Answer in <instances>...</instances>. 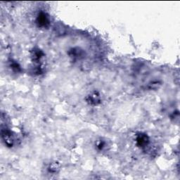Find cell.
<instances>
[{"mask_svg": "<svg viewBox=\"0 0 180 180\" xmlns=\"http://www.w3.org/2000/svg\"><path fill=\"white\" fill-rule=\"evenodd\" d=\"M99 101V98L98 96L96 95V94H94V95H91L90 97V101L91 103H97L98 101Z\"/></svg>", "mask_w": 180, "mask_h": 180, "instance_id": "obj_4", "label": "cell"}, {"mask_svg": "<svg viewBox=\"0 0 180 180\" xmlns=\"http://www.w3.org/2000/svg\"><path fill=\"white\" fill-rule=\"evenodd\" d=\"M2 137L3 139H4V142L7 144L8 146H11L13 145V140L12 139V136L11 135L10 132L9 131H7V130H2Z\"/></svg>", "mask_w": 180, "mask_h": 180, "instance_id": "obj_2", "label": "cell"}, {"mask_svg": "<svg viewBox=\"0 0 180 180\" xmlns=\"http://www.w3.org/2000/svg\"><path fill=\"white\" fill-rule=\"evenodd\" d=\"M58 166L56 163H54L52 164V165H50V167H49V170L52 172H56V170H58Z\"/></svg>", "mask_w": 180, "mask_h": 180, "instance_id": "obj_5", "label": "cell"}, {"mask_svg": "<svg viewBox=\"0 0 180 180\" xmlns=\"http://www.w3.org/2000/svg\"><path fill=\"white\" fill-rule=\"evenodd\" d=\"M38 23L41 27H46L49 23V18L44 13H41L38 18Z\"/></svg>", "mask_w": 180, "mask_h": 180, "instance_id": "obj_1", "label": "cell"}, {"mask_svg": "<svg viewBox=\"0 0 180 180\" xmlns=\"http://www.w3.org/2000/svg\"><path fill=\"white\" fill-rule=\"evenodd\" d=\"M136 142H137L138 144L141 146H144L146 145L147 142H148V137H147L146 135L144 134H140L137 137L136 139Z\"/></svg>", "mask_w": 180, "mask_h": 180, "instance_id": "obj_3", "label": "cell"}]
</instances>
